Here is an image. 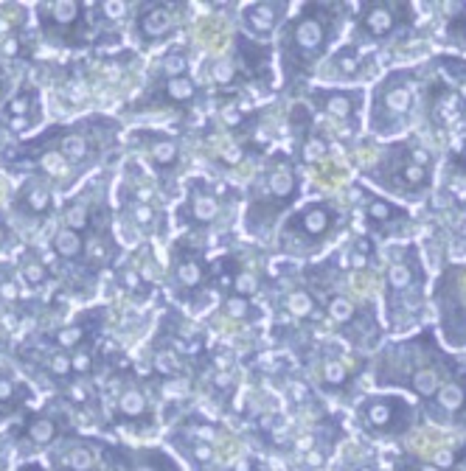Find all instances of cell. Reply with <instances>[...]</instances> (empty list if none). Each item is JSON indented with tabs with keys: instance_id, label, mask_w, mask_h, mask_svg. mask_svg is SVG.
<instances>
[{
	"instance_id": "obj_1",
	"label": "cell",
	"mask_w": 466,
	"mask_h": 471,
	"mask_svg": "<svg viewBox=\"0 0 466 471\" xmlns=\"http://www.w3.org/2000/svg\"><path fill=\"white\" fill-rule=\"evenodd\" d=\"M329 37V23H326V12L320 14L318 9H307L295 26L289 28V37H287V46L292 48L295 57H315L320 48H326L323 42Z\"/></svg>"
},
{
	"instance_id": "obj_2",
	"label": "cell",
	"mask_w": 466,
	"mask_h": 471,
	"mask_svg": "<svg viewBox=\"0 0 466 471\" xmlns=\"http://www.w3.org/2000/svg\"><path fill=\"white\" fill-rule=\"evenodd\" d=\"M331 222H334V217H331L329 205L315 202V205H309L307 210H301L298 217H295V219L289 222V228L284 230V244H287V241H292L295 236L318 239V236H323V233L331 228Z\"/></svg>"
},
{
	"instance_id": "obj_3",
	"label": "cell",
	"mask_w": 466,
	"mask_h": 471,
	"mask_svg": "<svg viewBox=\"0 0 466 471\" xmlns=\"http://www.w3.org/2000/svg\"><path fill=\"white\" fill-rule=\"evenodd\" d=\"M264 186H267V194L273 199H278V208L287 205V199L295 197L298 191V177H295V168L292 163L284 157V154H275L264 171Z\"/></svg>"
},
{
	"instance_id": "obj_4",
	"label": "cell",
	"mask_w": 466,
	"mask_h": 471,
	"mask_svg": "<svg viewBox=\"0 0 466 471\" xmlns=\"http://www.w3.org/2000/svg\"><path fill=\"white\" fill-rule=\"evenodd\" d=\"M287 3H247L242 6V26L253 37H267L284 20Z\"/></svg>"
},
{
	"instance_id": "obj_5",
	"label": "cell",
	"mask_w": 466,
	"mask_h": 471,
	"mask_svg": "<svg viewBox=\"0 0 466 471\" xmlns=\"http://www.w3.org/2000/svg\"><path fill=\"white\" fill-rule=\"evenodd\" d=\"M177 28V9L175 6H163V3H155L149 6L144 14H141V23H138V34L141 39H163Z\"/></svg>"
},
{
	"instance_id": "obj_6",
	"label": "cell",
	"mask_w": 466,
	"mask_h": 471,
	"mask_svg": "<svg viewBox=\"0 0 466 471\" xmlns=\"http://www.w3.org/2000/svg\"><path fill=\"white\" fill-rule=\"evenodd\" d=\"M220 210H222L220 197L211 191V188H205L202 183H194V188H191V205H188L191 222L194 225H211V222L220 217Z\"/></svg>"
},
{
	"instance_id": "obj_7",
	"label": "cell",
	"mask_w": 466,
	"mask_h": 471,
	"mask_svg": "<svg viewBox=\"0 0 466 471\" xmlns=\"http://www.w3.org/2000/svg\"><path fill=\"white\" fill-rule=\"evenodd\" d=\"M144 141H146V152L152 157L155 166L160 168H172L180 157V149H177V141L168 138V135H160V132H144Z\"/></svg>"
},
{
	"instance_id": "obj_8",
	"label": "cell",
	"mask_w": 466,
	"mask_h": 471,
	"mask_svg": "<svg viewBox=\"0 0 466 471\" xmlns=\"http://www.w3.org/2000/svg\"><path fill=\"white\" fill-rule=\"evenodd\" d=\"M318 104L320 110L329 115V118H337V121H351L354 112H357V104L360 99L354 93H320L318 96Z\"/></svg>"
},
{
	"instance_id": "obj_9",
	"label": "cell",
	"mask_w": 466,
	"mask_h": 471,
	"mask_svg": "<svg viewBox=\"0 0 466 471\" xmlns=\"http://www.w3.org/2000/svg\"><path fill=\"white\" fill-rule=\"evenodd\" d=\"M405 410L402 401H391V399H371L365 401V421L371 423V430H388L394 423L396 412Z\"/></svg>"
},
{
	"instance_id": "obj_10",
	"label": "cell",
	"mask_w": 466,
	"mask_h": 471,
	"mask_svg": "<svg viewBox=\"0 0 466 471\" xmlns=\"http://www.w3.org/2000/svg\"><path fill=\"white\" fill-rule=\"evenodd\" d=\"M394 26H396V6L376 3V6H368L362 14V28L373 37H385Z\"/></svg>"
},
{
	"instance_id": "obj_11",
	"label": "cell",
	"mask_w": 466,
	"mask_h": 471,
	"mask_svg": "<svg viewBox=\"0 0 466 471\" xmlns=\"http://www.w3.org/2000/svg\"><path fill=\"white\" fill-rule=\"evenodd\" d=\"M382 110H388L391 115H405L410 110V88L402 81H388L385 93H382Z\"/></svg>"
},
{
	"instance_id": "obj_12",
	"label": "cell",
	"mask_w": 466,
	"mask_h": 471,
	"mask_svg": "<svg viewBox=\"0 0 466 471\" xmlns=\"http://www.w3.org/2000/svg\"><path fill=\"white\" fill-rule=\"evenodd\" d=\"M413 390L418 393V396H425V399H430V396H436L438 390H441V376H438V370L436 368H425V370H416L413 373Z\"/></svg>"
},
{
	"instance_id": "obj_13",
	"label": "cell",
	"mask_w": 466,
	"mask_h": 471,
	"mask_svg": "<svg viewBox=\"0 0 466 471\" xmlns=\"http://www.w3.org/2000/svg\"><path fill=\"white\" fill-rule=\"evenodd\" d=\"M118 412L121 415H126V418H141L144 412H146V399H144V393L141 390H135V388H126L121 396H118Z\"/></svg>"
},
{
	"instance_id": "obj_14",
	"label": "cell",
	"mask_w": 466,
	"mask_h": 471,
	"mask_svg": "<svg viewBox=\"0 0 466 471\" xmlns=\"http://www.w3.org/2000/svg\"><path fill=\"white\" fill-rule=\"evenodd\" d=\"M54 250L62 255V259H76V255L81 252V236H79V230L62 228V230L54 236Z\"/></svg>"
},
{
	"instance_id": "obj_15",
	"label": "cell",
	"mask_w": 466,
	"mask_h": 471,
	"mask_svg": "<svg viewBox=\"0 0 466 471\" xmlns=\"http://www.w3.org/2000/svg\"><path fill=\"white\" fill-rule=\"evenodd\" d=\"M65 465L68 471H93L96 468V457H93V449L90 446H70L68 454H65Z\"/></svg>"
},
{
	"instance_id": "obj_16",
	"label": "cell",
	"mask_w": 466,
	"mask_h": 471,
	"mask_svg": "<svg viewBox=\"0 0 466 471\" xmlns=\"http://www.w3.org/2000/svg\"><path fill=\"white\" fill-rule=\"evenodd\" d=\"M200 37H202V42H208V46L214 48V51H220V48H225V42H228V26H225L222 20H205Z\"/></svg>"
},
{
	"instance_id": "obj_17",
	"label": "cell",
	"mask_w": 466,
	"mask_h": 471,
	"mask_svg": "<svg viewBox=\"0 0 466 471\" xmlns=\"http://www.w3.org/2000/svg\"><path fill=\"white\" fill-rule=\"evenodd\" d=\"M175 272H177V281H180L186 289H194V286L202 281V267H200L197 259H180L177 267H175Z\"/></svg>"
},
{
	"instance_id": "obj_18",
	"label": "cell",
	"mask_w": 466,
	"mask_h": 471,
	"mask_svg": "<svg viewBox=\"0 0 466 471\" xmlns=\"http://www.w3.org/2000/svg\"><path fill=\"white\" fill-rule=\"evenodd\" d=\"M436 404H438L441 410H449V412H455V410L463 404V388H460L458 381L441 384V390H438V396H436Z\"/></svg>"
},
{
	"instance_id": "obj_19",
	"label": "cell",
	"mask_w": 466,
	"mask_h": 471,
	"mask_svg": "<svg viewBox=\"0 0 466 471\" xmlns=\"http://www.w3.org/2000/svg\"><path fill=\"white\" fill-rule=\"evenodd\" d=\"M59 152L68 157V160H81L88 154V138L84 135H76V132H68L59 138Z\"/></svg>"
},
{
	"instance_id": "obj_20",
	"label": "cell",
	"mask_w": 466,
	"mask_h": 471,
	"mask_svg": "<svg viewBox=\"0 0 466 471\" xmlns=\"http://www.w3.org/2000/svg\"><path fill=\"white\" fill-rule=\"evenodd\" d=\"M163 90H166V96H168V99H175V101H188V99H194V93H197L194 81H191L188 76H180V79H168Z\"/></svg>"
},
{
	"instance_id": "obj_21",
	"label": "cell",
	"mask_w": 466,
	"mask_h": 471,
	"mask_svg": "<svg viewBox=\"0 0 466 471\" xmlns=\"http://www.w3.org/2000/svg\"><path fill=\"white\" fill-rule=\"evenodd\" d=\"M413 283V267L407 261H396L391 270H388V289L391 292H402Z\"/></svg>"
},
{
	"instance_id": "obj_22",
	"label": "cell",
	"mask_w": 466,
	"mask_h": 471,
	"mask_svg": "<svg viewBox=\"0 0 466 471\" xmlns=\"http://www.w3.org/2000/svg\"><path fill=\"white\" fill-rule=\"evenodd\" d=\"M23 199L28 202V208L34 210V213H42L48 205H51V194H48V188H42L39 183H31V186H26V191H23Z\"/></svg>"
},
{
	"instance_id": "obj_23",
	"label": "cell",
	"mask_w": 466,
	"mask_h": 471,
	"mask_svg": "<svg viewBox=\"0 0 466 471\" xmlns=\"http://www.w3.org/2000/svg\"><path fill=\"white\" fill-rule=\"evenodd\" d=\"M54 435H57V423L48 421V418H39V421H34V423L28 426V438H31L34 443H48Z\"/></svg>"
},
{
	"instance_id": "obj_24",
	"label": "cell",
	"mask_w": 466,
	"mask_h": 471,
	"mask_svg": "<svg viewBox=\"0 0 466 471\" xmlns=\"http://www.w3.org/2000/svg\"><path fill=\"white\" fill-rule=\"evenodd\" d=\"M287 309H289V314H295V317H307V314H312L315 303H312V297H309L307 292H292L289 301H287Z\"/></svg>"
},
{
	"instance_id": "obj_25",
	"label": "cell",
	"mask_w": 466,
	"mask_h": 471,
	"mask_svg": "<svg viewBox=\"0 0 466 471\" xmlns=\"http://www.w3.org/2000/svg\"><path fill=\"white\" fill-rule=\"evenodd\" d=\"M186 68H188V59L183 54H166L163 62H160V70L168 76V79H180L186 76Z\"/></svg>"
},
{
	"instance_id": "obj_26",
	"label": "cell",
	"mask_w": 466,
	"mask_h": 471,
	"mask_svg": "<svg viewBox=\"0 0 466 471\" xmlns=\"http://www.w3.org/2000/svg\"><path fill=\"white\" fill-rule=\"evenodd\" d=\"M225 314L233 317V320H244V317L253 314V306H250L247 297L233 294V297H228V301H225Z\"/></svg>"
},
{
	"instance_id": "obj_27",
	"label": "cell",
	"mask_w": 466,
	"mask_h": 471,
	"mask_svg": "<svg viewBox=\"0 0 466 471\" xmlns=\"http://www.w3.org/2000/svg\"><path fill=\"white\" fill-rule=\"evenodd\" d=\"M323 381L326 384H343L346 381V365L340 362V359H326L323 362Z\"/></svg>"
},
{
	"instance_id": "obj_28",
	"label": "cell",
	"mask_w": 466,
	"mask_h": 471,
	"mask_svg": "<svg viewBox=\"0 0 466 471\" xmlns=\"http://www.w3.org/2000/svg\"><path fill=\"white\" fill-rule=\"evenodd\" d=\"M365 210H368V217L376 219V222H388V219L396 217V210L388 202H382V199H368L365 202Z\"/></svg>"
},
{
	"instance_id": "obj_29",
	"label": "cell",
	"mask_w": 466,
	"mask_h": 471,
	"mask_svg": "<svg viewBox=\"0 0 466 471\" xmlns=\"http://www.w3.org/2000/svg\"><path fill=\"white\" fill-rule=\"evenodd\" d=\"M329 314L334 320H340V323H349L354 317V306H351V301H346V297H334V301L329 303Z\"/></svg>"
},
{
	"instance_id": "obj_30",
	"label": "cell",
	"mask_w": 466,
	"mask_h": 471,
	"mask_svg": "<svg viewBox=\"0 0 466 471\" xmlns=\"http://www.w3.org/2000/svg\"><path fill=\"white\" fill-rule=\"evenodd\" d=\"M68 225H70L73 230H79V228L88 225V205H84V202L70 205V208H68Z\"/></svg>"
},
{
	"instance_id": "obj_31",
	"label": "cell",
	"mask_w": 466,
	"mask_h": 471,
	"mask_svg": "<svg viewBox=\"0 0 466 471\" xmlns=\"http://www.w3.org/2000/svg\"><path fill=\"white\" fill-rule=\"evenodd\" d=\"M233 292L242 294V297L253 294V292H256V275H253V272H239L233 278Z\"/></svg>"
},
{
	"instance_id": "obj_32",
	"label": "cell",
	"mask_w": 466,
	"mask_h": 471,
	"mask_svg": "<svg viewBox=\"0 0 466 471\" xmlns=\"http://www.w3.org/2000/svg\"><path fill=\"white\" fill-rule=\"evenodd\" d=\"M31 107H34V96L31 93H23V96H17V99H12L6 104V112L9 115H28Z\"/></svg>"
},
{
	"instance_id": "obj_33",
	"label": "cell",
	"mask_w": 466,
	"mask_h": 471,
	"mask_svg": "<svg viewBox=\"0 0 466 471\" xmlns=\"http://www.w3.org/2000/svg\"><path fill=\"white\" fill-rule=\"evenodd\" d=\"M23 275H26V281L28 283H42V281H46L48 278V272H46V267H42L39 261H26V267H23Z\"/></svg>"
},
{
	"instance_id": "obj_34",
	"label": "cell",
	"mask_w": 466,
	"mask_h": 471,
	"mask_svg": "<svg viewBox=\"0 0 466 471\" xmlns=\"http://www.w3.org/2000/svg\"><path fill=\"white\" fill-rule=\"evenodd\" d=\"M57 339H59L62 348H73V345H79V342H81V328H62L57 334Z\"/></svg>"
},
{
	"instance_id": "obj_35",
	"label": "cell",
	"mask_w": 466,
	"mask_h": 471,
	"mask_svg": "<svg viewBox=\"0 0 466 471\" xmlns=\"http://www.w3.org/2000/svg\"><path fill=\"white\" fill-rule=\"evenodd\" d=\"M51 370H54L57 376H65V373L73 370V362H70L65 354H54V357H51Z\"/></svg>"
},
{
	"instance_id": "obj_36",
	"label": "cell",
	"mask_w": 466,
	"mask_h": 471,
	"mask_svg": "<svg viewBox=\"0 0 466 471\" xmlns=\"http://www.w3.org/2000/svg\"><path fill=\"white\" fill-rule=\"evenodd\" d=\"M70 362H73V370H79V373L90 370V354H88V351H76Z\"/></svg>"
},
{
	"instance_id": "obj_37",
	"label": "cell",
	"mask_w": 466,
	"mask_h": 471,
	"mask_svg": "<svg viewBox=\"0 0 466 471\" xmlns=\"http://www.w3.org/2000/svg\"><path fill=\"white\" fill-rule=\"evenodd\" d=\"M99 9H101L107 17H113V20H118V17L126 14V3H101Z\"/></svg>"
},
{
	"instance_id": "obj_38",
	"label": "cell",
	"mask_w": 466,
	"mask_h": 471,
	"mask_svg": "<svg viewBox=\"0 0 466 471\" xmlns=\"http://www.w3.org/2000/svg\"><path fill=\"white\" fill-rule=\"evenodd\" d=\"M172 359H175L172 354H157V368H160L163 373H175V370H177V365H175Z\"/></svg>"
},
{
	"instance_id": "obj_39",
	"label": "cell",
	"mask_w": 466,
	"mask_h": 471,
	"mask_svg": "<svg viewBox=\"0 0 466 471\" xmlns=\"http://www.w3.org/2000/svg\"><path fill=\"white\" fill-rule=\"evenodd\" d=\"M12 393H14L12 379H9V376H0V401H9V399H12Z\"/></svg>"
},
{
	"instance_id": "obj_40",
	"label": "cell",
	"mask_w": 466,
	"mask_h": 471,
	"mask_svg": "<svg viewBox=\"0 0 466 471\" xmlns=\"http://www.w3.org/2000/svg\"><path fill=\"white\" fill-rule=\"evenodd\" d=\"M452 228H455V233L466 236V208H460V210L455 213V219H452Z\"/></svg>"
},
{
	"instance_id": "obj_41",
	"label": "cell",
	"mask_w": 466,
	"mask_h": 471,
	"mask_svg": "<svg viewBox=\"0 0 466 471\" xmlns=\"http://www.w3.org/2000/svg\"><path fill=\"white\" fill-rule=\"evenodd\" d=\"M410 163H413V166H421V168H425V166L430 163V154H427L425 149H416V152L410 154Z\"/></svg>"
},
{
	"instance_id": "obj_42",
	"label": "cell",
	"mask_w": 466,
	"mask_h": 471,
	"mask_svg": "<svg viewBox=\"0 0 466 471\" xmlns=\"http://www.w3.org/2000/svg\"><path fill=\"white\" fill-rule=\"evenodd\" d=\"M211 454H214V449H211V446H205V443H197L194 446V457L197 460H211Z\"/></svg>"
},
{
	"instance_id": "obj_43",
	"label": "cell",
	"mask_w": 466,
	"mask_h": 471,
	"mask_svg": "<svg viewBox=\"0 0 466 471\" xmlns=\"http://www.w3.org/2000/svg\"><path fill=\"white\" fill-rule=\"evenodd\" d=\"M217 384H220V388H228V384H231V376H228V373H220V376H217Z\"/></svg>"
},
{
	"instance_id": "obj_44",
	"label": "cell",
	"mask_w": 466,
	"mask_h": 471,
	"mask_svg": "<svg viewBox=\"0 0 466 471\" xmlns=\"http://www.w3.org/2000/svg\"><path fill=\"white\" fill-rule=\"evenodd\" d=\"M130 471H160L157 465H133Z\"/></svg>"
},
{
	"instance_id": "obj_45",
	"label": "cell",
	"mask_w": 466,
	"mask_h": 471,
	"mask_svg": "<svg viewBox=\"0 0 466 471\" xmlns=\"http://www.w3.org/2000/svg\"><path fill=\"white\" fill-rule=\"evenodd\" d=\"M320 460H323V457H320L318 452H312V454H309V463H312V465H320Z\"/></svg>"
},
{
	"instance_id": "obj_46",
	"label": "cell",
	"mask_w": 466,
	"mask_h": 471,
	"mask_svg": "<svg viewBox=\"0 0 466 471\" xmlns=\"http://www.w3.org/2000/svg\"><path fill=\"white\" fill-rule=\"evenodd\" d=\"M416 471H438V465H418Z\"/></svg>"
},
{
	"instance_id": "obj_47",
	"label": "cell",
	"mask_w": 466,
	"mask_h": 471,
	"mask_svg": "<svg viewBox=\"0 0 466 471\" xmlns=\"http://www.w3.org/2000/svg\"><path fill=\"white\" fill-rule=\"evenodd\" d=\"M460 93H463V99H466V79L460 81Z\"/></svg>"
},
{
	"instance_id": "obj_48",
	"label": "cell",
	"mask_w": 466,
	"mask_h": 471,
	"mask_svg": "<svg viewBox=\"0 0 466 471\" xmlns=\"http://www.w3.org/2000/svg\"><path fill=\"white\" fill-rule=\"evenodd\" d=\"M360 471H373V468H371V465H365V468H360Z\"/></svg>"
},
{
	"instance_id": "obj_49",
	"label": "cell",
	"mask_w": 466,
	"mask_h": 471,
	"mask_svg": "<svg viewBox=\"0 0 466 471\" xmlns=\"http://www.w3.org/2000/svg\"><path fill=\"white\" fill-rule=\"evenodd\" d=\"M463 166H466V154H463Z\"/></svg>"
}]
</instances>
